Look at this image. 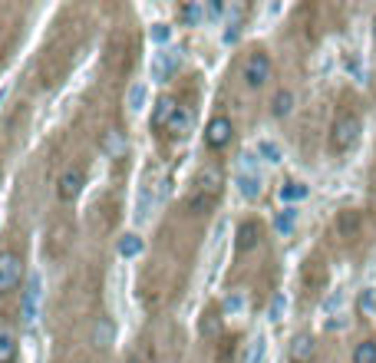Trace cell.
I'll return each mask as SVG.
<instances>
[{
	"mask_svg": "<svg viewBox=\"0 0 376 363\" xmlns=\"http://www.w3.org/2000/svg\"><path fill=\"white\" fill-rule=\"evenodd\" d=\"M195 185L198 188H195V195L188 199V208H191V212H205V208H212L214 199H218V192H221V172H218L214 165H208L198 176Z\"/></svg>",
	"mask_w": 376,
	"mask_h": 363,
	"instance_id": "6da1fadb",
	"label": "cell"
},
{
	"mask_svg": "<svg viewBox=\"0 0 376 363\" xmlns=\"http://www.w3.org/2000/svg\"><path fill=\"white\" fill-rule=\"evenodd\" d=\"M360 139V119L357 116H340L334 129H330V146L334 152H350Z\"/></svg>",
	"mask_w": 376,
	"mask_h": 363,
	"instance_id": "7a4b0ae2",
	"label": "cell"
},
{
	"mask_svg": "<svg viewBox=\"0 0 376 363\" xmlns=\"http://www.w3.org/2000/svg\"><path fill=\"white\" fill-rule=\"evenodd\" d=\"M241 79H244L251 89L264 86V83L271 79V56H267L264 50L248 53V60H244V66H241Z\"/></svg>",
	"mask_w": 376,
	"mask_h": 363,
	"instance_id": "3957f363",
	"label": "cell"
},
{
	"mask_svg": "<svg viewBox=\"0 0 376 363\" xmlns=\"http://www.w3.org/2000/svg\"><path fill=\"white\" fill-rule=\"evenodd\" d=\"M231 139H235V123L228 116H212L208 125H205V146L218 152V149H225Z\"/></svg>",
	"mask_w": 376,
	"mask_h": 363,
	"instance_id": "277c9868",
	"label": "cell"
},
{
	"mask_svg": "<svg viewBox=\"0 0 376 363\" xmlns=\"http://www.w3.org/2000/svg\"><path fill=\"white\" fill-rule=\"evenodd\" d=\"M20 277H24V261H20V254L0 251V294H7V291L17 288Z\"/></svg>",
	"mask_w": 376,
	"mask_h": 363,
	"instance_id": "5b68a950",
	"label": "cell"
},
{
	"mask_svg": "<svg viewBox=\"0 0 376 363\" xmlns=\"http://www.w3.org/2000/svg\"><path fill=\"white\" fill-rule=\"evenodd\" d=\"M178 66H182V50H159L155 56H152V79L165 83Z\"/></svg>",
	"mask_w": 376,
	"mask_h": 363,
	"instance_id": "8992f818",
	"label": "cell"
},
{
	"mask_svg": "<svg viewBox=\"0 0 376 363\" xmlns=\"http://www.w3.org/2000/svg\"><path fill=\"white\" fill-rule=\"evenodd\" d=\"M83 182H86V176H83V169H66L60 176V182H56V195H60V201H73L79 192H83Z\"/></svg>",
	"mask_w": 376,
	"mask_h": 363,
	"instance_id": "52a82bcc",
	"label": "cell"
},
{
	"mask_svg": "<svg viewBox=\"0 0 376 363\" xmlns=\"http://www.w3.org/2000/svg\"><path fill=\"white\" fill-rule=\"evenodd\" d=\"M178 106H182V102H175L172 96H162V100H155V106H152V129H169L172 116L178 113Z\"/></svg>",
	"mask_w": 376,
	"mask_h": 363,
	"instance_id": "ba28073f",
	"label": "cell"
},
{
	"mask_svg": "<svg viewBox=\"0 0 376 363\" xmlns=\"http://www.w3.org/2000/svg\"><path fill=\"white\" fill-rule=\"evenodd\" d=\"M313 353H317V340L311 334H297V337L290 340V360L294 363H311Z\"/></svg>",
	"mask_w": 376,
	"mask_h": 363,
	"instance_id": "9c48e42d",
	"label": "cell"
},
{
	"mask_svg": "<svg viewBox=\"0 0 376 363\" xmlns=\"http://www.w3.org/2000/svg\"><path fill=\"white\" fill-rule=\"evenodd\" d=\"M191 125H195V113H191V106H178V113L172 116V123H169V132L175 139L188 136L191 132Z\"/></svg>",
	"mask_w": 376,
	"mask_h": 363,
	"instance_id": "30bf717a",
	"label": "cell"
},
{
	"mask_svg": "<svg viewBox=\"0 0 376 363\" xmlns=\"http://www.w3.org/2000/svg\"><path fill=\"white\" fill-rule=\"evenodd\" d=\"M258 241H261V225H258V222H241L235 248H238V251H251L254 245H258Z\"/></svg>",
	"mask_w": 376,
	"mask_h": 363,
	"instance_id": "8fae6325",
	"label": "cell"
},
{
	"mask_svg": "<svg viewBox=\"0 0 376 363\" xmlns=\"http://www.w3.org/2000/svg\"><path fill=\"white\" fill-rule=\"evenodd\" d=\"M238 182V192L244 195V199H261V192H264V182H261V176H254V172H244V176H238L235 178Z\"/></svg>",
	"mask_w": 376,
	"mask_h": 363,
	"instance_id": "7c38bea8",
	"label": "cell"
},
{
	"mask_svg": "<svg viewBox=\"0 0 376 363\" xmlns=\"http://www.w3.org/2000/svg\"><path fill=\"white\" fill-rule=\"evenodd\" d=\"M277 195H281V201H284V205H294V201H304V199H307V195H311V188L304 185V182H284Z\"/></svg>",
	"mask_w": 376,
	"mask_h": 363,
	"instance_id": "4fadbf2b",
	"label": "cell"
},
{
	"mask_svg": "<svg viewBox=\"0 0 376 363\" xmlns=\"http://www.w3.org/2000/svg\"><path fill=\"white\" fill-rule=\"evenodd\" d=\"M294 225H297V208H284V212H277V218H274V231H277V235H284V238H288L290 231H294Z\"/></svg>",
	"mask_w": 376,
	"mask_h": 363,
	"instance_id": "5bb4252c",
	"label": "cell"
},
{
	"mask_svg": "<svg viewBox=\"0 0 376 363\" xmlns=\"http://www.w3.org/2000/svg\"><path fill=\"white\" fill-rule=\"evenodd\" d=\"M17 360V337L10 330H0V363H13Z\"/></svg>",
	"mask_w": 376,
	"mask_h": 363,
	"instance_id": "9a60e30c",
	"label": "cell"
},
{
	"mask_svg": "<svg viewBox=\"0 0 376 363\" xmlns=\"http://www.w3.org/2000/svg\"><path fill=\"white\" fill-rule=\"evenodd\" d=\"M201 17H208V7L205 3H182L178 7V20H185V24H198Z\"/></svg>",
	"mask_w": 376,
	"mask_h": 363,
	"instance_id": "2e32d148",
	"label": "cell"
},
{
	"mask_svg": "<svg viewBox=\"0 0 376 363\" xmlns=\"http://www.w3.org/2000/svg\"><path fill=\"white\" fill-rule=\"evenodd\" d=\"M37 298H40V277L33 275V277H30V284H26V301H24V317H26V320H33Z\"/></svg>",
	"mask_w": 376,
	"mask_h": 363,
	"instance_id": "e0dca14e",
	"label": "cell"
},
{
	"mask_svg": "<svg viewBox=\"0 0 376 363\" xmlns=\"http://www.w3.org/2000/svg\"><path fill=\"white\" fill-rule=\"evenodd\" d=\"M271 109H274V116H288L290 109H294V93H290V89H277Z\"/></svg>",
	"mask_w": 376,
	"mask_h": 363,
	"instance_id": "ac0fdd59",
	"label": "cell"
},
{
	"mask_svg": "<svg viewBox=\"0 0 376 363\" xmlns=\"http://www.w3.org/2000/svg\"><path fill=\"white\" fill-rule=\"evenodd\" d=\"M353 363H376V340H363L353 350Z\"/></svg>",
	"mask_w": 376,
	"mask_h": 363,
	"instance_id": "d6986e66",
	"label": "cell"
},
{
	"mask_svg": "<svg viewBox=\"0 0 376 363\" xmlns=\"http://www.w3.org/2000/svg\"><path fill=\"white\" fill-rule=\"evenodd\" d=\"M139 251H142V238H139V235H123V238H119V254H123V258H136Z\"/></svg>",
	"mask_w": 376,
	"mask_h": 363,
	"instance_id": "ffe728a7",
	"label": "cell"
},
{
	"mask_svg": "<svg viewBox=\"0 0 376 363\" xmlns=\"http://www.w3.org/2000/svg\"><path fill=\"white\" fill-rule=\"evenodd\" d=\"M264 350H267V340L254 337V340H251V350H248V357H244V363H261L264 360Z\"/></svg>",
	"mask_w": 376,
	"mask_h": 363,
	"instance_id": "44dd1931",
	"label": "cell"
},
{
	"mask_svg": "<svg viewBox=\"0 0 376 363\" xmlns=\"http://www.w3.org/2000/svg\"><path fill=\"white\" fill-rule=\"evenodd\" d=\"M360 311H363V314H376V288L360 291Z\"/></svg>",
	"mask_w": 376,
	"mask_h": 363,
	"instance_id": "7402d4cb",
	"label": "cell"
},
{
	"mask_svg": "<svg viewBox=\"0 0 376 363\" xmlns=\"http://www.w3.org/2000/svg\"><path fill=\"white\" fill-rule=\"evenodd\" d=\"M125 363H152L149 347H146V343H136V347H132V353L125 357Z\"/></svg>",
	"mask_w": 376,
	"mask_h": 363,
	"instance_id": "603a6c76",
	"label": "cell"
},
{
	"mask_svg": "<svg viewBox=\"0 0 376 363\" xmlns=\"http://www.w3.org/2000/svg\"><path fill=\"white\" fill-rule=\"evenodd\" d=\"M258 152H261L267 162H281V149H277L274 142H267V139H264V142H258Z\"/></svg>",
	"mask_w": 376,
	"mask_h": 363,
	"instance_id": "cb8c5ba5",
	"label": "cell"
},
{
	"mask_svg": "<svg viewBox=\"0 0 376 363\" xmlns=\"http://www.w3.org/2000/svg\"><path fill=\"white\" fill-rule=\"evenodd\" d=\"M241 307H244V301H241V294H235V298H225V314H228V317H235V314H241Z\"/></svg>",
	"mask_w": 376,
	"mask_h": 363,
	"instance_id": "d4e9b609",
	"label": "cell"
},
{
	"mask_svg": "<svg viewBox=\"0 0 376 363\" xmlns=\"http://www.w3.org/2000/svg\"><path fill=\"white\" fill-rule=\"evenodd\" d=\"M288 307V301H284V294H277L274 301H271V320H281V311Z\"/></svg>",
	"mask_w": 376,
	"mask_h": 363,
	"instance_id": "484cf974",
	"label": "cell"
},
{
	"mask_svg": "<svg viewBox=\"0 0 376 363\" xmlns=\"http://www.w3.org/2000/svg\"><path fill=\"white\" fill-rule=\"evenodd\" d=\"M238 37H241V30H238V24H231L225 30V43H238Z\"/></svg>",
	"mask_w": 376,
	"mask_h": 363,
	"instance_id": "4316f807",
	"label": "cell"
},
{
	"mask_svg": "<svg viewBox=\"0 0 376 363\" xmlns=\"http://www.w3.org/2000/svg\"><path fill=\"white\" fill-rule=\"evenodd\" d=\"M152 37L159 40V43H165V40H169V26H165V24H155V30H152Z\"/></svg>",
	"mask_w": 376,
	"mask_h": 363,
	"instance_id": "83f0119b",
	"label": "cell"
},
{
	"mask_svg": "<svg viewBox=\"0 0 376 363\" xmlns=\"http://www.w3.org/2000/svg\"><path fill=\"white\" fill-rule=\"evenodd\" d=\"M139 102H142V86H136V89H132V109H142Z\"/></svg>",
	"mask_w": 376,
	"mask_h": 363,
	"instance_id": "f1b7e54d",
	"label": "cell"
},
{
	"mask_svg": "<svg viewBox=\"0 0 376 363\" xmlns=\"http://www.w3.org/2000/svg\"><path fill=\"white\" fill-rule=\"evenodd\" d=\"M373 40H376V20H373Z\"/></svg>",
	"mask_w": 376,
	"mask_h": 363,
	"instance_id": "f546056e",
	"label": "cell"
}]
</instances>
